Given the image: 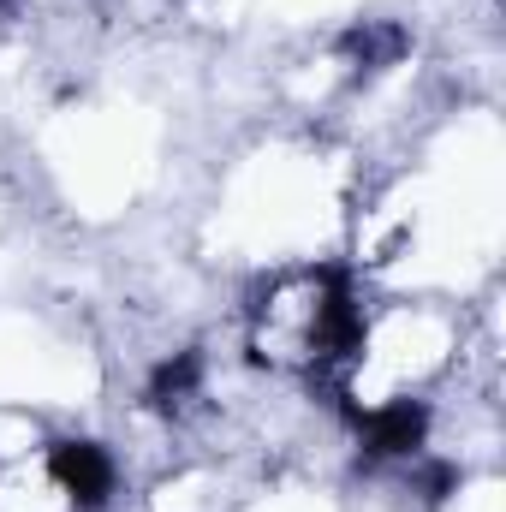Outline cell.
I'll use <instances>...</instances> for the list:
<instances>
[{"label":"cell","mask_w":506,"mask_h":512,"mask_svg":"<svg viewBox=\"0 0 506 512\" xmlns=\"http://www.w3.org/2000/svg\"><path fill=\"white\" fill-rule=\"evenodd\" d=\"M48 477H54V489L78 512H102L114 501V489H120L114 453L96 447V441H84V435H66V441L48 447Z\"/></svg>","instance_id":"cell-1"},{"label":"cell","mask_w":506,"mask_h":512,"mask_svg":"<svg viewBox=\"0 0 506 512\" xmlns=\"http://www.w3.org/2000/svg\"><path fill=\"white\" fill-rule=\"evenodd\" d=\"M364 459H417L429 447V405L423 399H387L370 417H358Z\"/></svg>","instance_id":"cell-2"},{"label":"cell","mask_w":506,"mask_h":512,"mask_svg":"<svg viewBox=\"0 0 506 512\" xmlns=\"http://www.w3.org/2000/svg\"><path fill=\"white\" fill-rule=\"evenodd\" d=\"M340 54H346L352 72L376 78V72L399 66V60L411 54V30H405L399 18H364V24H352V30L340 36Z\"/></svg>","instance_id":"cell-3"},{"label":"cell","mask_w":506,"mask_h":512,"mask_svg":"<svg viewBox=\"0 0 506 512\" xmlns=\"http://www.w3.org/2000/svg\"><path fill=\"white\" fill-rule=\"evenodd\" d=\"M203 382H209V370H203V352H173V358H161V364L149 370L143 399H149L161 417H179L191 399H203Z\"/></svg>","instance_id":"cell-4"},{"label":"cell","mask_w":506,"mask_h":512,"mask_svg":"<svg viewBox=\"0 0 506 512\" xmlns=\"http://www.w3.org/2000/svg\"><path fill=\"white\" fill-rule=\"evenodd\" d=\"M453 489H459V465H447V459H423V453H417V495H423L429 507H441Z\"/></svg>","instance_id":"cell-5"},{"label":"cell","mask_w":506,"mask_h":512,"mask_svg":"<svg viewBox=\"0 0 506 512\" xmlns=\"http://www.w3.org/2000/svg\"><path fill=\"white\" fill-rule=\"evenodd\" d=\"M0 6H6V0H0Z\"/></svg>","instance_id":"cell-6"}]
</instances>
